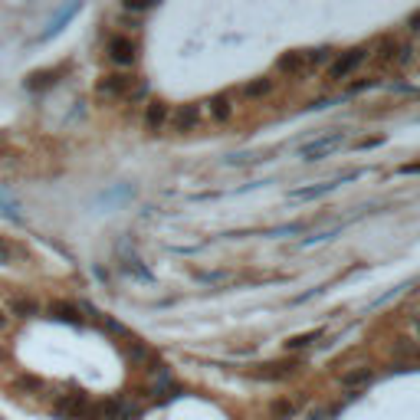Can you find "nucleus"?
<instances>
[{"mask_svg":"<svg viewBox=\"0 0 420 420\" xmlns=\"http://www.w3.org/2000/svg\"><path fill=\"white\" fill-rule=\"evenodd\" d=\"M105 53H108V60L115 62V66H132V62L138 60V43L132 40V36L119 33V36H112V40H108Z\"/></svg>","mask_w":420,"mask_h":420,"instance_id":"5","label":"nucleus"},{"mask_svg":"<svg viewBox=\"0 0 420 420\" xmlns=\"http://www.w3.org/2000/svg\"><path fill=\"white\" fill-rule=\"evenodd\" d=\"M414 329H417V335H420V318H417V322H414Z\"/></svg>","mask_w":420,"mask_h":420,"instance_id":"27","label":"nucleus"},{"mask_svg":"<svg viewBox=\"0 0 420 420\" xmlns=\"http://www.w3.org/2000/svg\"><path fill=\"white\" fill-rule=\"evenodd\" d=\"M167 119H171V105L158 102V99L145 105V125H148V132H161V128H167Z\"/></svg>","mask_w":420,"mask_h":420,"instance_id":"9","label":"nucleus"},{"mask_svg":"<svg viewBox=\"0 0 420 420\" xmlns=\"http://www.w3.org/2000/svg\"><path fill=\"white\" fill-rule=\"evenodd\" d=\"M338 187V180H322V184H315V187H299V191H292V197L296 200H315V197L322 194H331Z\"/></svg>","mask_w":420,"mask_h":420,"instance_id":"17","label":"nucleus"},{"mask_svg":"<svg viewBox=\"0 0 420 420\" xmlns=\"http://www.w3.org/2000/svg\"><path fill=\"white\" fill-rule=\"evenodd\" d=\"M345 138H348V132H329V135H318V138H312V141H305L299 148V158L302 161H322V158H329L331 151H338L342 145H345Z\"/></svg>","mask_w":420,"mask_h":420,"instance_id":"2","label":"nucleus"},{"mask_svg":"<svg viewBox=\"0 0 420 420\" xmlns=\"http://www.w3.org/2000/svg\"><path fill=\"white\" fill-rule=\"evenodd\" d=\"M390 355H394L397 364H420V345L410 342V338H397L394 348H390Z\"/></svg>","mask_w":420,"mask_h":420,"instance_id":"10","label":"nucleus"},{"mask_svg":"<svg viewBox=\"0 0 420 420\" xmlns=\"http://www.w3.org/2000/svg\"><path fill=\"white\" fill-rule=\"evenodd\" d=\"M368 60V49H345V53H338V56H331L329 69H325V79L329 82H345L348 75H355V69H358L361 62Z\"/></svg>","mask_w":420,"mask_h":420,"instance_id":"3","label":"nucleus"},{"mask_svg":"<svg viewBox=\"0 0 420 420\" xmlns=\"http://www.w3.org/2000/svg\"><path fill=\"white\" fill-rule=\"evenodd\" d=\"M7 315H14V318H33V315H40V302L30 299V296H14V299L7 302Z\"/></svg>","mask_w":420,"mask_h":420,"instance_id":"13","label":"nucleus"},{"mask_svg":"<svg viewBox=\"0 0 420 420\" xmlns=\"http://www.w3.org/2000/svg\"><path fill=\"white\" fill-rule=\"evenodd\" d=\"M272 92H276V79H250L240 89V95L250 102H259V99H270Z\"/></svg>","mask_w":420,"mask_h":420,"instance_id":"11","label":"nucleus"},{"mask_svg":"<svg viewBox=\"0 0 420 420\" xmlns=\"http://www.w3.org/2000/svg\"><path fill=\"white\" fill-rule=\"evenodd\" d=\"M138 86V75L132 73H108L99 79V86H95V95L105 99V102H128L132 99V92Z\"/></svg>","mask_w":420,"mask_h":420,"instance_id":"1","label":"nucleus"},{"mask_svg":"<svg viewBox=\"0 0 420 420\" xmlns=\"http://www.w3.org/2000/svg\"><path fill=\"white\" fill-rule=\"evenodd\" d=\"M299 371H302V361H279V364H263V371H256V375L283 381V377H296Z\"/></svg>","mask_w":420,"mask_h":420,"instance_id":"14","label":"nucleus"},{"mask_svg":"<svg viewBox=\"0 0 420 420\" xmlns=\"http://www.w3.org/2000/svg\"><path fill=\"white\" fill-rule=\"evenodd\" d=\"M7 329H10V315H7V309H0V335Z\"/></svg>","mask_w":420,"mask_h":420,"instance_id":"23","label":"nucleus"},{"mask_svg":"<svg viewBox=\"0 0 420 420\" xmlns=\"http://www.w3.org/2000/svg\"><path fill=\"white\" fill-rule=\"evenodd\" d=\"M75 14H79V3H69V7H62V10H56V16L49 20V27L43 30V40H49V36H56V33H60L62 27H66V23L73 20Z\"/></svg>","mask_w":420,"mask_h":420,"instance_id":"16","label":"nucleus"},{"mask_svg":"<svg viewBox=\"0 0 420 420\" xmlns=\"http://www.w3.org/2000/svg\"><path fill=\"white\" fill-rule=\"evenodd\" d=\"M375 368L371 364H358L355 371H345V377H342V384H345L348 390H361V388H368L371 381H375Z\"/></svg>","mask_w":420,"mask_h":420,"instance_id":"12","label":"nucleus"},{"mask_svg":"<svg viewBox=\"0 0 420 420\" xmlns=\"http://www.w3.org/2000/svg\"><path fill=\"white\" fill-rule=\"evenodd\" d=\"M397 53H401V43H394V40H384V43L377 46V56H375V60L381 62V66H394V62H397Z\"/></svg>","mask_w":420,"mask_h":420,"instance_id":"19","label":"nucleus"},{"mask_svg":"<svg viewBox=\"0 0 420 420\" xmlns=\"http://www.w3.org/2000/svg\"><path fill=\"white\" fill-rule=\"evenodd\" d=\"M49 312H53V318H60V322H79V312H75V305H69V302H53Z\"/></svg>","mask_w":420,"mask_h":420,"instance_id":"20","label":"nucleus"},{"mask_svg":"<svg viewBox=\"0 0 420 420\" xmlns=\"http://www.w3.org/2000/svg\"><path fill=\"white\" fill-rule=\"evenodd\" d=\"M318 338H325V331H322V329L309 331V335H296V338H289V342H285V348H289V351H309V348L318 345Z\"/></svg>","mask_w":420,"mask_h":420,"instance_id":"18","label":"nucleus"},{"mask_svg":"<svg viewBox=\"0 0 420 420\" xmlns=\"http://www.w3.org/2000/svg\"><path fill=\"white\" fill-rule=\"evenodd\" d=\"M204 108H207V115L213 121H230L233 119V95H230V92H224V95H210L207 102H204Z\"/></svg>","mask_w":420,"mask_h":420,"instance_id":"8","label":"nucleus"},{"mask_svg":"<svg viewBox=\"0 0 420 420\" xmlns=\"http://www.w3.org/2000/svg\"><path fill=\"white\" fill-rule=\"evenodd\" d=\"M296 420H299V417H296Z\"/></svg>","mask_w":420,"mask_h":420,"instance_id":"28","label":"nucleus"},{"mask_svg":"<svg viewBox=\"0 0 420 420\" xmlns=\"http://www.w3.org/2000/svg\"><path fill=\"white\" fill-rule=\"evenodd\" d=\"M16 256H20V246L10 237H0V266H10Z\"/></svg>","mask_w":420,"mask_h":420,"instance_id":"21","label":"nucleus"},{"mask_svg":"<svg viewBox=\"0 0 420 420\" xmlns=\"http://www.w3.org/2000/svg\"><path fill=\"white\" fill-rule=\"evenodd\" d=\"M56 410L66 414V417H86V414L92 410V404L82 390H69V394H62L60 401H56Z\"/></svg>","mask_w":420,"mask_h":420,"instance_id":"6","label":"nucleus"},{"mask_svg":"<svg viewBox=\"0 0 420 420\" xmlns=\"http://www.w3.org/2000/svg\"><path fill=\"white\" fill-rule=\"evenodd\" d=\"M401 171H404V174H420V165H404Z\"/></svg>","mask_w":420,"mask_h":420,"instance_id":"24","label":"nucleus"},{"mask_svg":"<svg viewBox=\"0 0 420 420\" xmlns=\"http://www.w3.org/2000/svg\"><path fill=\"white\" fill-rule=\"evenodd\" d=\"M0 361H7V351H3V348H0Z\"/></svg>","mask_w":420,"mask_h":420,"instance_id":"26","label":"nucleus"},{"mask_svg":"<svg viewBox=\"0 0 420 420\" xmlns=\"http://www.w3.org/2000/svg\"><path fill=\"white\" fill-rule=\"evenodd\" d=\"M200 121H204V108L197 102H187V105H178V108L171 112L167 128H171L174 135H191V132L200 128Z\"/></svg>","mask_w":420,"mask_h":420,"instance_id":"4","label":"nucleus"},{"mask_svg":"<svg viewBox=\"0 0 420 420\" xmlns=\"http://www.w3.org/2000/svg\"><path fill=\"white\" fill-rule=\"evenodd\" d=\"M305 69H309V53H302V49L283 53L276 60V75H302Z\"/></svg>","mask_w":420,"mask_h":420,"instance_id":"7","label":"nucleus"},{"mask_svg":"<svg viewBox=\"0 0 420 420\" xmlns=\"http://www.w3.org/2000/svg\"><path fill=\"white\" fill-rule=\"evenodd\" d=\"M410 30H417V33H420V14L410 16Z\"/></svg>","mask_w":420,"mask_h":420,"instance_id":"25","label":"nucleus"},{"mask_svg":"<svg viewBox=\"0 0 420 420\" xmlns=\"http://www.w3.org/2000/svg\"><path fill=\"white\" fill-rule=\"evenodd\" d=\"M10 388L20 394V397H36L43 390V381L40 377H30V375H14L10 377Z\"/></svg>","mask_w":420,"mask_h":420,"instance_id":"15","label":"nucleus"},{"mask_svg":"<svg viewBox=\"0 0 420 420\" xmlns=\"http://www.w3.org/2000/svg\"><path fill=\"white\" fill-rule=\"evenodd\" d=\"M270 414H272V420H296V404L292 401H276Z\"/></svg>","mask_w":420,"mask_h":420,"instance_id":"22","label":"nucleus"}]
</instances>
